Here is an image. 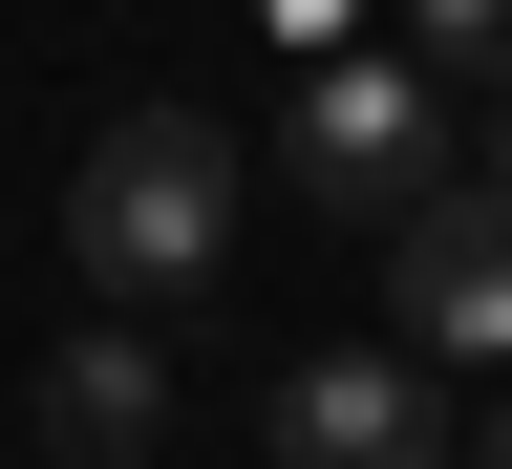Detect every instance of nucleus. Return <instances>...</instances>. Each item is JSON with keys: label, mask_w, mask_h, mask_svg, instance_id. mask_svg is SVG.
<instances>
[{"label": "nucleus", "mask_w": 512, "mask_h": 469, "mask_svg": "<svg viewBox=\"0 0 512 469\" xmlns=\"http://www.w3.org/2000/svg\"><path fill=\"white\" fill-rule=\"evenodd\" d=\"M299 171L342 192V214H427V192H448V107H427V64H320V86H299Z\"/></svg>", "instance_id": "7ed1b4c3"}, {"label": "nucleus", "mask_w": 512, "mask_h": 469, "mask_svg": "<svg viewBox=\"0 0 512 469\" xmlns=\"http://www.w3.org/2000/svg\"><path fill=\"white\" fill-rule=\"evenodd\" d=\"M342 22H363V0H278V43H342Z\"/></svg>", "instance_id": "0eeeda50"}, {"label": "nucleus", "mask_w": 512, "mask_h": 469, "mask_svg": "<svg viewBox=\"0 0 512 469\" xmlns=\"http://www.w3.org/2000/svg\"><path fill=\"white\" fill-rule=\"evenodd\" d=\"M64 256H86L107 299H192V278L235 256V128H214V107L86 128V171H64Z\"/></svg>", "instance_id": "f257e3e1"}, {"label": "nucleus", "mask_w": 512, "mask_h": 469, "mask_svg": "<svg viewBox=\"0 0 512 469\" xmlns=\"http://www.w3.org/2000/svg\"><path fill=\"white\" fill-rule=\"evenodd\" d=\"M491 469H512V406H491Z\"/></svg>", "instance_id": "1a4fd4ad"}, {"label": "nucleus", "mask_w": 512, "mask_h": 469, "mask_svg": "<svg viewBox=\"0 0 512 469\" xmlns=\"http://www.w3.org/2000/svg\"><path fill=\"white\" fill-rule=\"evenodd\" d=\"M470 192H512V128H491V171H470Z\"/></svg>", "instance_id": "6e6552de"}, {"label": "nucleus", "mask_w": 512, "mask_h": 469, "mask_svg": "<svg viewBox=\"0 0 512 469\" xmlns=\"http://www.w3.org/2000/svg\"><path fill=\"white\" fill-rule=\"evenodd\" d=\"M406 64L427 86H512V0H406Z\"/></svg>", "instance_id": "423d86ee"}, {"label": "nucleus", "mask_w": 512, "mask_h": 469, "mask_svg": "<svg viewBox=\"0 0 512 469\" xmlns=\"http://www.w3.org/2000/svg\"><path fill=\"white\" fill-rule=\"evenodd\" d=\"M384 299H406L427 363H512V192L448 171L427 214H384Z\"/></svg>", "instance_id": "f03ea898"}, {"label": "nucleus", "mask_w": 512, "mask_h": 469, "mask_svg": "<svg viewBox=\"0 0 512 469\" xmlns=\"http://www.w3.org/2000/svg\"><path fill=\"white\" fill-rule=\"evenodd\" d=\"M150 427H171V363L150 342H64L43 363V448L64 469H150Z\"/></svg>", "instance_id": "39448f33"}, {"label": "nucleus", "mask_w": 512, "mask_h": 469, "mask_svg": "<svg viewBox=\"0 0 512 469\" xmlns=\"http://www.w3.org/2000/svg\"><path fill=\"white\" fill-rule=\"evenodd\" d=\"M278 469H448L427 363H299L278 384Z\"/></svg>", "instance_id": "20e7f679"}]
</instances>
